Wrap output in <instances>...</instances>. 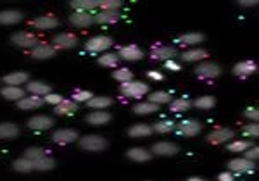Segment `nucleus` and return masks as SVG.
I'll return each instance as SVG.
<instances>
[{
    "label": "nucleus",
    "instance_id": "50",
    "mask_svg": "<svg viewBox=\"0 0 259 181\" xmlns=\"http://www.w3.org/2000/svg\"><path fill=\"white\" fill-rule=\"evenodd\" d=\"M259 157V150H257V147H250V149H247V152H245V159L247 161H256V159Z\"/></svg>",
    "mask_w": 259,
    "mask_h": 181
},
{
    "label": "nucleus",
    "instance_id": "5",
    "mask_svg": "<svg viewBox=\"0 0 259 181\" xmlns=\"http://www.w3.org/2000/svg\"><path fill=\"white\" fill-rule=\"evenodd\" d=\"M111 47H112V38H109V36H95V38H90L87 41V50L90 54L104 52V50Z\"/></svg>",
    "mask_w": 259,
    "mask_h": 181
},
{
    "label": "nucleus",
    "instance_id": "2",
    "mask_svg": "<svg viewBox=\"0 0 259 181\" xmlns=\"http://www.w3.org/2000/svg\"><path fill=\"white\" fill-rule=\"evenodd\" d=\"M121 95L124 97H133V99H140V97L149 94V85L142 81H128L121 85Z\"/></svg>",
    "mask_w": 259,
    "mask_h": 181
},
{
    "label": "nucleus",
    "instance_id": "18",
    "mask_svg": "<svg viewBox=\"0 0 259 181\" xmlns=\"http://www.w3.org/2000/svg\"><path fill=\"white\" fill-rule=\"evenodd\" d=\"M28 73H24V71H18V73H11L7 74V76H4V83H6L7 86H19L23 85V83L28 81Z\"/></svg>",
    "mask_w": 259,
    "mask_h": 181
},
{
    "label": "nucleus",
    "instance_id": "14",
    "mask_svg": "<svg viewBox=\"0 0 259 181\" xmlns=\"http://www.w3.org/2000/svg\"><path fill=\"white\" fill-rule=\"evenodd\" d=\"M85 121L89 124H94V126H102V124H107L111 121V114L107 111H94L85 117Z\"/></svg>",
    "mask_w": 259,
    "mask_h": 181
},
{
    "label": "nucleus",
    "instance_id": "12",
    "mask_svg": "<svg viewBox=\"0 0 259 181\" xmlns=\"http://www.w3.org/2000/svg\"><path fill=\"white\" fill-rule=\"evenodd\" d=\"M233 133L232 129H228V128H218V129H214L209 137H207V140H209L211 143H214V145H218V143H225V142H228V140H232L233 138Z\"/></svg>",
    "mask_w": 259,
    "mask_h": 181
},
{
    "label": "nucleus",
    "instance_id": "43",
    "mask_svg": "<svg viewBox=\"0 0 259 181\" xmlns=\"http://www.w3.org/2000/svg\"><path fill=\"white\" fill-rule=\"evenodd\" d=\"M118 61H119V57L116 56V54H104L102 57L99 59V64L100 66H104V67H114L116 64H118Z\"/></svg>",
    "mask_w": 259,
    "mask_h": 181
},
{
    "label": "nucleus",
    "instance_id": "44",
    "mask_svg": "<svg viewBox=\"0 0 259 181\" xmlns=\"http://www.w3.org/2000/svg\"><path fill=\"white\" fill-rule=\"evenodd\" d=\"M112 78L114 79H118V81H123V83H128V81H132L133 79V73L130 69H116L114 71V74H112Z\"/></svg>",
    "mask_w": 259,
    "mask_h": 181
},
{
    "label": "nucleus",
    "instance_id": "9",
    "mask_svg": "<svg viewBox=\"0 0 259 181\" xmlns=\"http://www.w3.org/2000/svg\"><path fill=\"white\" fill-rule=\"evenodd\" d=\"M256 167V164L252 161H247V159H233V161L228 162V169L233 172H250Z\"/></svg>",
    "mask_w": 259,
    "mask_h": 181
},
{
    "label": "nucleus",
    "instance_id": "6",
    "mask_svg": "<svg viewBox=\"0 0 259 181\" xmlns=\"http://www.w3.org/2000/svg\"><path fill=\"white\" fill-rule=\"evenodd\" d=\"M195 73H197V76L204 79H212L221 76V67L218 64H214V62H204V64L197 66Z\"/></svg>",
    "mask_w": 259,
    "mask_h": 181
},
{
    "label": "nucleus",
    "instance_id": "26",
    "mask_svg": "<svg viewBox=\"0 0 259 181\" xmlns=\"http://www.w3.org/2000/svg\"><path fill=\"white\" fill-rule=\"evenodd\" d=\"M54 56H56V50H54L52 47H49V45H36L31 52V57L40 59V61L41 59H52Z\"/></svg>",
    "mask_w": 259,
    "mask_h": 181
},
{
    "label": "nucleus",
    "instance_id": "32",
    "mask_svg": "<svg viewBox=\"0 0 259 181\" xmlns=\"http://www.w3.org/2000/svg\"><path fill=\"white\" fill-rule=\"evenodd\" d=\"M204 40H206V36H204L202 33H187V35H182L180 38H177L178 43H182V45H195Z\"/></svg>",
    "mask_w": 259,
    "mask_h": 181
},
{
    "label": "nucleus",
    "instance_id": "54",
    "mask_svg": "<svg viewBox=\"0 0 259 181\" xmlns=\"http://www.w3.org/2000/svg\"><path fill=\"white\" fill-rule=\"evenodd\" d=\"M256 0H252V2H239V6H244V7H254L256 6Z\"/></svg>",
    "mask_w": 259,
    "mask_h": 181
},
{
    "label": "nucleus",
    "instance_id": "20",
    "mask_svg": "<svg viewBox=\"0 0 259 181\" xmlns=\"http://www.w3.org/2000/svg\"><path fill=\"white\" fill-rule=\"evenodd\" d=\"M45 102H44V99L41 97H24V99H21L19 102H18V107L19 109H23V111H28V109H38L41 107Z\"/></svg>",
    "mask_w": 259,
    "mask_h": 181
},
{
    "label": "nucleus",
    "instance_id": "3",
    "mask_svg": "<svg viewBox=\"0 0 259 181\" xmlns=\"http://www.w3.org/2000/svg\"><path fill=\"white\" fill-rule=\"evenodd\" d=\"M175 133L180 137H195L197 133L202 131V124L195 119H185L180 124H175Z\"/></svg>",
    "mask_w": 259,
    "mask_h": 181
},
{
    "label": "nucleus",
    "instance_id": "34",
    "mask_svg": "<svg viewBox=\"0 0 259 181\" xmlns=\"http://www.w3.org/2000/svg\"><path fill=\"white\" fill-rule=\"evenodd\" d=\"M54 167H56V161H54L52 157H47V155L33 162V169H36V171H50V169H54Z\"/></svg>",
    "mask_w": 259,
    "mask_h": 181
},
{
    "label": "nucleus",
    "instance_id": "27",
    "mask_svg": "<svg viewBox=\"0 0 259 181\" xmlns=\"http://www.w3.org/2000/svg\"><path fill=\"white\" fill-rule=\"evenodd\" d=\"M28 92L35 94V97H41V95L52 94V86L45 85V83H41V81H31V83H28Z\"/></svg>",
    "mask_w": 259,
    "mask_h": 181
},
{
    "label": "nucleus",
    "instance_id": "1",
    "mask_svg": "<svg viewBox=\"0 0 259 181\" xmlns=\"http://www.w3.org/2000/svg\"><path fill=\"white\" fill-rule=\"evenodd\" d=\"M78 145H80V149L89 150V152H102L109 147V142L106 138L99 137V134H89V137L80 138Z\"/></svg>",
    "mask_w": 259,
    "mask_h": 181
},
{
    "label": "nucleus",
    "instance_id": "28",
    "mask_svg": "<svg viewBox=\"0 0 259 181\" xmlns=\"http://www.w3.org/2000/svg\"><path fill=\"white\" fill-rule=\"evenodd\" d=\"M2 97L7 100H16V102H19L21 99H24V90H21L19 86H6L2 88Z\"/></svg>",
    "mask_w": 259,
    "mask_h": 181
},
{
    "label": "nucleus",
    "instance_id": "4",
    "mask_svg": "<svg viewBox=\"0 0 259 181\" xmlns=\"http://www.w3.org/2000/svg\"><path fill=\"white\" fill-rule=\"evenodd\" d=\"M12 43L18 45V47H23V49H35L38 45V38L31 33H26V31H21V33H14L12 35Z\"/></svg>",
    "mask_w": 259,
    "mask_h": 181
},
{
    "label": "nucleus",
    "instance_id": "10",
    "mask_svg": "<svg viewBox=\"0 0 259 181\" xmlns=\"http://www.w3.org/2000/svg\"><path fill=\"white\" fill-rule=\"evenodd\" d=\"M152 152L156 155H162V157H166V155H175L180 152L178 145L177 143H169V142H159L156 143V145L152 147Z\"/></svg>",
    "mask_w": 259,
    "mask_h": 181
},
{
    "label": "nucleus",
    "instance_id": "51",
    "mask_svg": "<svg viewBox=\"0 0 259 181\" xmlns=\"http://www.w3.org/2000/svg\"><path fill=\"white\" fill-rule=\"evenodd\" d=\"M218 181H235V178L232 176V172H221L218 176Z\"/></svg>",
    "mask_w": 259,
    "mask_h": 181
},
{
    "label": "nucleus",
    "instance_id": "24",
    "mask_svg": "<svg viewBox=\"0 0 259 181\" xmlns=\"http://www.w3.org/2000/svg\"><path fill=\"white\" fill-rule=\"evenodd\" d=\"M119 19V14L118 11H104L100 14L94 16V23H99V24H111V23H116Z\"/></svg>",
    "mask_w": 259,
    "mask_h": 181
},
{
    "label": "nucleus",
    "instance_id": "7",
    "mask_svg": "<svg viewBox=\"0 0 259 181\" xmlns=\"http://www.w3.org/2000/svg\"><path fill=\"white\" fill-rule=\"evenodd\" d=\"M78 38L71 33H61V35L54 36V47L57 49H73L76 47Z\"/></svg>",
    "mask_w": 259,
    "mask_h": 181
},
{
    "label": "nucleus",
    "instance_id": "23",
    "mask_svg": "<svg viewBox=\"0 0 259 181\" xmlns=\"http://www.w3.org/2000/svg\"><path fill=\"white\" fill-rule=\"evenodd\" d=\"M112 105V99L109 97H92V99L87 102V107H92L95 111H104L106 107H111Z\"/></svg>",
    "mask_w": 259,
    "mask_h": 181
},
{
    "label": "nucleus",
    "instance_id": "36",
    "mask_svg": "<svg viewBox=\"0 0 259 181\" xmlns=\"http://www.w3.org/2000/svg\"><path fill=\"white\" fill-rule=\"evenodd\" d=\"M157 109L159 107H157L156 104H150V102H142V104L133 105V112H135V114H140V116L152 114V112H156Z\"/></svg>",
    "mask_w": 259,
    "mask_h": 181
},
{
    "label": "nucleus",
    "instance_id": "29",
    "mask_svg": "<svg viewBox=\"0 0 259 181\" xmlns=\"http://www.w3.org/2000/svg\"><path fill=\"white\" fill-rule=\"evenodd\" d=\"M154 131H152V128H150L149 124H133L132 128L128 129V134L132 138H140V137H150Z\"/></svg>",
    "mask_w": 259,
    "mask_h": 181
},
{
    "label": "nucleus",
    "instance_id": "25",
    "mask_svg": "<svg viewBox=\"0 0 259 181\" xmlns=\"http://www.w3.org/2000/svg\"><path fill=\"white\" fill-rule=\"evenodd\" d=\"M19 134V128L12 123H2L0 124V140H11Z\"/></svg>",
    "mask_w": 259,
    "mask_h": 181
},
{
    "label": "nucleus",
    "instance_id": "11",
    "mask_svg": "<svg viewBox=\"0 0 259 181\" xmlns=\"http://www.w3.org/2000/svg\"><path fill=\"white\" fill-rule=\"evenodd\" d=\"M52 140L61 143V145H66V143H73L74 140H78V133L74 129H57L52 134Z\"/></svg>",
    "mask_w": 259,
    "mask_h": 181
},
{
    "label": "nucleus",
    "instance_id": "22",
    "mask_svg": "<svg viewBox=\"0 0 259 181\" xmlns=\"http://www.w3.org/2000/svg\"><path fill=\"white\" fill-rule=\"evenodd\" d=\"M126 157L132 159V161L135 162H149L150 157H152V154L147 152L145 149H140V147H135V149L128 150L126 152Z\"/></svg>",
    "mask_w": 259,
    "mask_h": 181
},
{
    "label": "nucleus",
    "instance_id": "52",
    "mask_svg": "<svg viewBox=\"0 0 259 181\" xmlns=\"http://www.w3.org/2000/svg\"><path fill=\"white\" fill-rule=\"evenodd\" d=\"M149 78L156 79V81H161V79H164V76H162L159 71H149Z\"/></svg>",
    "mask_w": 259,
    "mask_h": 181
},
{
    "label": "nucleus",
    "instance_id": "40",
    "mask_svg": "<svg viewBox=\"0 0 259 181\" xmlns=\"http://www.w3.org/2000/svg\"><path fill=\"white\" fill-rule=\"evenodd\" d=\"M41 157H45L44 149H38V147H31V149L24 150V159H28V161H31V162L38 161V159H41Z\"/></svg>",
    "mask_w": 259,
    "mask_h": 181
},
{
    "label": "nucleus",
    "instance_id": "53",
    "mask_svg": "<svg viewBox=\"0 0 259 181\" xmlns=\"http://www.w3.org/2000/svg\"><path fill=\"white\" fill-rule=\"evenodd\" d=\"M166 69H171V71H180V66L177 64V62H173V61H166Z\"/></svg>",
    "mask_w": 259,
    "mask_h": 181
},
{
    "label": "nucleus",
    "instance_id": "8",
    "mask_svg": "<svg viewBox=\"0 0 259 181\" xmlns=\"http://www.w3.org/2000/svg\"><path fill=\"white\" fill-rule=\"evenodd\" d=\"M69 23L78 28H89L94 24V16L89 12H74V14H71Z\"/></svg>",
    "mask_w": 259,
    "mask_h": 181
},
{
    "label": "nucleus",
    "instance_id": "19",
    "mask_svg": "<svg viewBox=\"0 0 259 181\" xmlns=\"http://www.w3.org/2000/svg\"><path fill=\"white\" fill-rule=\"evenodd\" d=\"M23 19V14L19 11H2L0 12V24L4 26H11V24H16Z\"/></svg>",
    "mask_w": 259,
    "mask_h": 181
},
{
    "label": "nucleus",
    "instance_id": "38",
    "mask_svg": "<svg viewBox=\"0 0 259 181\" xmlns=\"http://www.w3.org/2000/svg\"><path fill=\"white\" fill-rule=\"evenodd\" d=\"M149 102L150 104H169L171 102V94H166V92H156V94H149Z\"/></svg>",
    "mask_w": 259,
    "mask_h": 181
},
{
    "label": "nucleus",
    "instance_id": "42",
    "mask_svg": "<svg viewBox=\"0 0 259 181\" xmlns=\"http://www.w3.org/2000/svg\"><path fill=\"white\" fill-rule=\"evenodd\" d=\"M192 107V104L189 102V100L185 99H178V100H173L169 105V109L173 112H183V111H189V109Z\"/></svg>",
    "mask_w": 259,
    "mask_h": 181
},
{
    "label": "nucleus",
    "instance_id": "31",
    "mask_svg": "<svg viewBox=\"0 0 259 181\" xmlns=\"http://www.w3.org/2000/svg\"><path fill=\"white\" fill-rule=\"evenodd\" d=\"M78 109V105L73 102V100H62L61 104H57L56 107H54V112H56L57 116H66V114H71V112H74Z\"/></svg>",
    "mask_w": 259,
    "mask_h": 181
},
{
    "label": "nucleus",
    "instance_id": "45",
    "mask_svg": "<svg viewBox=\"0 0 259 181\" xmlns=\"http://www.w3.org/2000/svg\"><path fill=\"white\" fill-rule=\"evenodd\" d=\"M99 7H102L106 11H116L121 7V2L119 0H104V2H99Z\"/></svg>",
    "mask_w": 259,
    "mask_h": 181
},
{
    "label": "nucleus",
    "instance_id": "30",
    "mask_svg": "<svg viewBox=\"0 0 259 181\" xmlns=\"http://www.w3.org/2000/svg\"><path fill=\"white\" fill-rule=\"evenodd\" d=\"M207 57V52L202 49H192V50H187V52L182 54V59L185 62H197V61H202V59Z\"/></svg>",
    "mask_w": 259,
    "mask_h": 181
},
{
    "label": "nucleus",
    "instance_id": "41",
    "mask_svg": "<svg viewBox=\"0 0 259 181\" xmlns=\"http://www.w3.org/2000/svg\"><path fill=\"white\" fill-rule=\"evenodd\" d=\"M250 147H252V143H250L249 140H239V142L230 143L227 149L230 150V152H245V150L250 149Z\"/></svg>",
    "mask_w": 259,
    "mask_h": 181
},
{
    "label": "nucleus",
    "instance_id": "13",
    "mask_svg": "<svg viewBox=\"0 0 259 181\" xmlns=\"http://www.w3.org/2000/svg\"><path fill=\"white\" fill-rule=\"evenodd\" d=\"M52 124H54V121L50 119L49 116H35V117H31V119H28V128L36 129V131L52 128Z\"/></svg>",
    "mask_w": 259,
    "mask_h": 181
},
{
    "label": "nucleus",
    "instance_id": "17",
    "mask_svg": "<svg viewBox=\"0 0 259 181\" xmlns=\"http://www.w3.org/2000/svg\"><path fill=\"white\" fill-rule=\"evenodd\" d=\"M177 49L173 47H157L152 50L150 57L152 59H157V61H171L173 57H177Z\"/></svg>",
    "mask_w": 259,
    "mask_h": 181
},
{
    "label": "nucleus",
    "instance_id": "55",
    "mask_svg": "<svg viewBox=\"0 0 259 181\" xmlns=\"http://www.w3.org/2000/svg\"><path fill=\"white\" fill-rule=\"evenodd\" d=\"M189 181H207V179H202V178H190Z\"/></svg>",
    "mask_w": 259,
    "mask_h": 181
},
{
    "label": "nucleus",
    "instance_id": "47",
    "mask_svg": "<svg viewBox=\"0 0 259 181\" xmlns=\"http://www.w3.org/2000/svg\"><path fill=\"white\" fill-rule=\"evenodd\" d=\"M62 100H64V99H62L59 94H49V95H45L44 102H47L50 105H57V104H61Z\"/></svg>",
    "mask_w": 259,
    "mask_h": 181
},
{
    "label": "nucleus",
    "instance_id": "33",
    "mask_svg": "<svg viewBox=\"0 0 259 181\" xmlns=\"http://www.w3.org/2000/svg\"><path fill=\"white\" fill-rule=\"evenodd\" d=\"M71 7L76 9V12L92 11L95 7H99V2H95V0H74V2H71Z\"/></svg>",
    "mask_w": 259,
    "mask_h": 181
},
{
    "label": "nucleus",
    "instance_id": "37",
    "mask_svg": "<svg viewBox=\"0 0 259 181\" xmlns=\"http://www.w3.org/2000/svg\"><path fill=\"white\" fill-rule=\"evenodd\" d=\"M194 105L197 109H204V111H207V109H212L216 105V99H214V97H211V95L199 97V99L194 102Z\"/></svg>",
    "mask_w": 259,
    "mask_h": 181
},
{
    "label": "nucleus",
    "instance_id": "46",
    "mask_svg": "<svg viewBox=\"0 0 259 181\" xmlns=\"http://www.w3.org/2000/svg\"><path fill=\"white\" fill-rule=\"evenodd\" d=\"M244 134H245V137H252V138L259 137V126H257L256 123L247 124V126L244 128Z\"/></svg>",
    "mask_w": 259,
    "mask_h": 181
},
{
    "label": "nucleus",
    "instance_id": "48",
    "mask_svg": "<svg viewBox=\"0 0 259 181\" xmlns=\"http://www.w3.org/2000/svg\"><path fill=\"white\" fill-rule=\"evenodd\" d=\"M92 97L94 95H92L90 92H76V94L73 95V99L76 100V102H89Z\"/></svg>",
    "mask_w": 259,
    "mask_h": 181
},
{
    "label": "nucleus",
    "instance_id": "16",
    "mask_svg": "<svg viewBox=\"0 0 259 181\" xmlns=\"http://www.w3.org/2000/svg\"><path fill=\"white\" fill-rule=\"evenodd\" d=\"M121 59H124V61H140L142 57H144V52L135 47V45H128V47H121L119 49V56Z\"/></svg>",
    "mask_w": 259,
    "mask_h": 181
},
{
    "label": "nucleus",
    "instance_id": "15",
    "mask_svg": "<svg viewBox=\"0 0 259 181\" xmlns=\"http://www.w3.org/2000/svg\"><path fill=\"white\" fill-rule=\"evenodd\" d=\"M256 71H257V66H256V62H252V61L239 62V64L233 67V74H237V76H240V78H247L252 73H256Z\"/></svg>",
    "mask_w": 259,
    "mask_h": 181
},
{
    "label": "nucleus",
    "instance_id": "39",
    "mask_svg": "<svg viewBox=\"0 0 259 181\" xmlns=\"http://www.w3.org/2000/svg\"><path fill=\"white\" fill-rule=\"evenodd\" d=\"M12 167H14L18 172H31L35 171L33 169V162L28 161V159H18V161H14V164H12Z\"/></svg>",
    "mask_w": 259,
    "mask_h": 181
},
{
    "label": "nucleus",
    "instance_id": "21",
    "mask_svg": "<svg viewBox=\"0 0 259 181\" xmlns=\"http://www.w3.org/2000/svg\"><path fill=\"white\" fill-rule=\"evenodd\" d=\"M31 24L38 29H52L59 24V21H57V18H54V16H41V18L33 19Z\"/></svg>",
    "mask_w": 259,
    "mask_h": 181
},
{
    "label": "nucleus",
    "instance_id": "35",
    "mask_svg": "<svg viewBox=\"0 0 259 181\" xmlns=\"http://www.w3.org/2000/svg\"><path fill=\"white\" fill-rule=\"evenodd\" d=\"M150 128H152V131H156L159 134H166V133H171L175 129V123L171 119H162L154 126H150Z\"/></svg>",
    "mask_w": 259,
    "mask_h": 181
},
{
    "label": "nucleus",
    "instance_id": "49",
    "mask_svg": "<svg viewBox=\"0 0 259 181\" xmlns=\"http://www.w3.org/2000/svg\"><path fill=\"white\" fill-rule=\"evenodd\" d=\"M244 116L247 117L249 121H257L259 119V111L256 107H250V109H247V111L244 112Z\"/></svg>",
    "mask_w": 259,
    "mask_h": 181
}]
</instances>
